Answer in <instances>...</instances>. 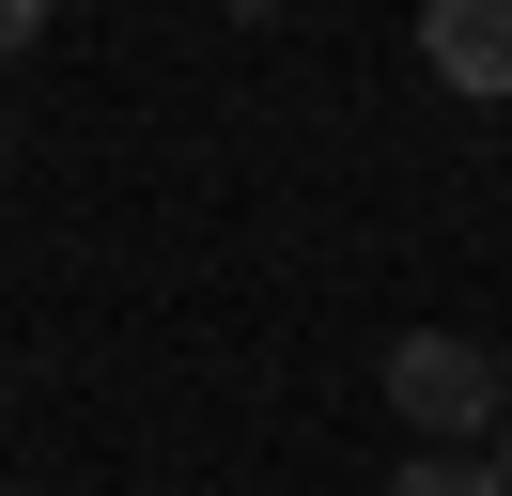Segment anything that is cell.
I'll return each instance as SVG.
<instances>
[{
	"mask_svg": "<svg viewBox=\"0 0 512 496\" xmlns=\"http://www.w3.org/2000/svg\"><path fill=\"white\" fill-rule=\"evenodd\" d=\"M388 403L419 419V450H481V434L512 419V372L481 357L466 326H404L388 341Z\"/></svg>",
	"mask_w": 512,
	"mask_h": 496,
	"instance_id": "1",
	"label": "cell"
},
{
	"mask_svg": "<svg viewBox=\"0 0 512 496\" xmlns=\"http://www.w3.org/2000/svg\"><path fill=\"white\" fill-rule=\"evenodd\" d=\"M419 62L497 109V93H512V0H435V16H419Z\"/></svg>",
	"mask_w": 512,
	"mask_h": 496,
	"instance_id": "2",
	"label": "cell"
},
{
	"mask_svg": "<svg viewBox=\"0 0 512 496\" xmlns=\"http://www.w3.org/2000/svg\"><path fill=\"white\" fill-rule=\"evenodd\" d=\"M388 496H497V481H481V450H419V465H404Z\"/></svg>",
	"mask_w": 512,
	"mask_h": 496,
	"instance_id": "3",
	"label": "cell"
},
{
	"mask_svg": "<svg viewBox=\"0 0 512 496\" xmlns=\"http://www.w3.org/2000/svg\"><path fill=\"white\" fill-rule=\"evenodd\" d=\"M32 31H47V16H32V0H0V62H16V47H32Z\"/></svg>",
	"mask_w": 512,
	"mask_h": 496,
	"instance_id": "4",
	"label": "cell"
},
{
	"mask_svg": "<svg viewBox=\"0 0 512 496\" xmlns=\"http://www.w3.org/2000/svg\"><path fill=\"white\" fill-rule=\"evenodd\" d=\"M481 481H497V496H512V419H497V434H481Z\"/></svg>",
	"mask_w": 512,
	"mask_h": 496,
	"instance_id": "5",
	"label": "cell"
}]
</instances>
